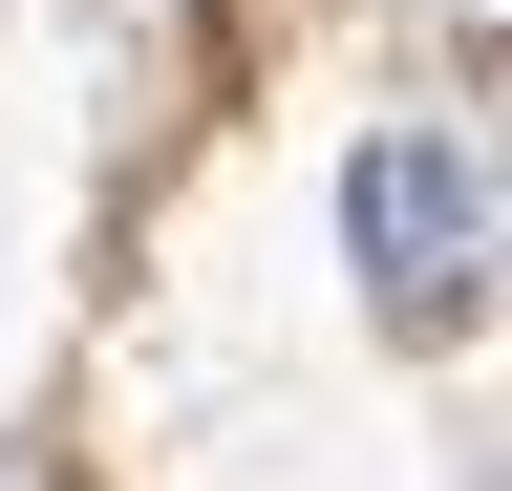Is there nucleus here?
Wrapping results in <instances>:
<instances>
[{
  "instance_id": "nucleus-1",
  "label": "nucleus",
  "mask_w": 512,
  "mask_h": 491,
  "mask_svg": "<svg viewBox=\"0 0 512 491\" xmlns=\"http://www.w3.org/2000/svg\"><path fill=\"white\" fill-rule=\"evenodd\" d=\"M342 257L384 278V321H470L491 299V193L448 129H363L342 150Z\"/></svg>"
}]
</instances>
